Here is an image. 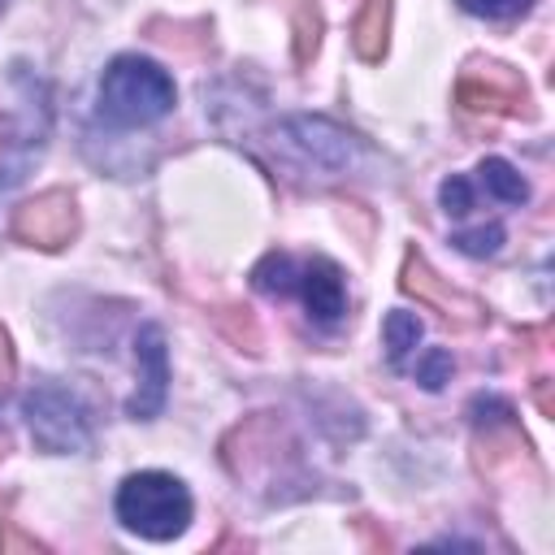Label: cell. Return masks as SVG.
I'll use <instances>...</instances> for the list:
<instances>
[{
	"label": "cell",
	"instance_id": "2",
	"mask_svg": "<svg viewBox=\"0 0 555 555\" xmlns=\"http://www.w3.org/2000/svg\"><path fill=\"white\" fill-rule=\"evenodd\" d=\"M221 460L238 481H256L269 499H282L278 486H291L295 447L273 412H256L221 438Z\"/></svg>",
	"mask_w": 555,
	"mask_h": 555
},
{
	"label": "cell",
	"instance_id": "9",
	"mask_svg": "<svg viewBox=\"0 0 555 555\" xmlns=\"http://www.w3.org/2000/svg\"><path fill=\"white\" fill-rule=\"evenodd\" d=\"M134 356H139V390L130 395L126 412L139 421V416H156L165 408V390H169V356H165L160 325H143L139 330Z\"/></svg>",
	"mask_w": 555,
	"mask_h": 555
},
{
	"label": "cell",
	"instance_id": "15",
	"mask_svg": "<svg viewBox=\"0 0 555 555\" xmlns=\"http://www.w3.org/2000/svg\"><path fill=\"white\" fill-rule=\"evenodd\" d=\"M217 321L230 334V343H238L243 351H260V325H256L251 308H225V312H217Z\"/></svg>",
	"mask_w": 555,
	"mask_h": 555
},
{
	"label": "cell",
	"instance_id": "13",
	"mask_svg": "<svg viewBox=\"0 0 555 555\" xmlns=\"http://www.w3.org/2000/svg\"><path fill=\"white\" fill-rule=\"evenodd\" d=\"M286 9V22H291V35H295V61L308 65L317 43H321V13H317V0H278Z\"/></svg>",
	"mask_w": 555,
	"mask_h": 555
},
{
	"label": "cell",
	"instance_id": "4",
	"mask_svg": "<svg viewBox=\"0 0 555 555\" xmlns=\"http://www.w3.org/2000/svg\"><path fill=\"white\" fill-rule=\"evenodd\" d=\"M117 520L152 542H169L191 520V494L173 473H130L117 486Z\"/></svg>",
	"mask_w": 555,
	"mask_h": 555
},
{
	"label": "cell",
	"instance_id": "21",
	"mask_svg": "<svg viewBox=\"0 0 555 555\" xmlns=\"http://www.w3.org/2000/svg\"><path fill=\"white\" fill-rule=\"evenodd\" d=\"M13 373H17L13 343H9V334H4V325H0V399H4V395H9V386H13Z\"/></svg>",
	"mask_w": 555,
	"mask_h": 555
},
{
	"label": "cell",
	"instance_id": "7",
	"mask_svg": "<svg viewBox=\"0 0 555 555\" xmlns=\"http://www.w3.org/2000/svg\"><path fill=\"white\" fill-rule=\"evenodd\" d=\"M399 286H403L408 295H416V304H425L429 312H438L442 321H451V325H460V330H473V325H481V317H486V308H481L473 295H464L460 286H451L442 273H434L421 251H408V256H403Z\"/></svg>",
	"mask_w": 555,
	"mask_h": 555
},
{
	"label": "cell",
	"instance_id": "6",
	"mask_svg": "<svg viewBox=\"0 0 555 555\" xmlns=\"http://www.w3.org/2000/svg\"><path fill=\"white\" fill-rule=\"evenodd\" d=\"M455 100L473 113H507V117H520V113H533L529 108V87L525 78L512 69V65H499V61H477L460 74L455 82Z\"/></svg>",
	"mask_w": 555,
	"mask_h": 555
},
{
	"label": "cell",
	"instance_id": "5",
	"mask_svg": "<svg viewBox=\"0 0 555 555\" xmlns=\"http://www.w3.org/2000/svg\"><path fill=\"white\" fill-rule=\"evenodd\" d=\"M30 434L43 451L52 455H69V451H87L91 442V416L82 408V399L74 390H65L61 382H39L26 403H22Z\"/></svg>",
	"mask_w": 555,
	"mask_h": 555
},
{
	"label": "cell",
	"instance_id": "17",
	"mask_svg": "<svg viewBox=\"0 0 555 555\" xmlns=\"http://www.w3.org/2000/svg\"><path fill=\"white\" fill-rule=\"evenodd\" d=\"M438 199H442V208H447L451 217H468V212H473V182H468L464 173H451V178L442 182Z\"/></svg>",
	"mask_w": 555,
	"mask_h": 555
},
{
	"label": "cell",
	"instance_id": "12",
	"mask_svg": "<svg viewBox=\"0 0 555 555\" xmlns=\"http://www.w3.org/2000/svg\"><path fill=\"white\" fill-rule=\"evenodd\" d=\"M473 186H481L490 199H499V204H525L529 199V186H525V178L507 165V160H499V156H490V160H481L477 165V182Z\"/></svg>",
	"mask_w": 555,
	"mask_h": 555
},
{
	"label": "cell",
	"instance_id": "8",
	"mask_svg": "<svg viewBox=\"0 0 555 555\" xmlns=\"http://www.w3.org/2000/svg\"><path fill=\"white\" fill-rule=\"evenodd\" d=\"M13 234L22 243H30V247H43V251L65 247L78 234V199L69 191H61V186L26 199L13 212Z\"/></svg>",
	"mask_w": 555,
	"mask_h": 555
},
{
	"label": "cell",
	"instance_id": "3",
	"mask_svg": "<svg viewBox=\"0 0 555 555\" xmlns=\"http://www.w3.org/2000/svg\"><path fill=\"white\" fill-rule=\"evenodd\" d=\"M173 108V78L143 61L117 56L100 78V117L108 126H152Z\"/></svg>",
	"mask_w": 555,
	"mask_h": 555
},
{
	"label": "cell",
	"instance_id": "18",
	"mask_svg": "<svg viewBox=\"0 0 555 555\" xmlns=\"http://www.w3.org/2000/svg\"><path fill=\"white\" fill-rule=\"evenodd\" d=\"M9 503H13V494L0 499V551H48L43 542H35V538H26L17 529V520L9 516Z\"/></svg>",
	"mask_w": 555,
	"mask_h": 555
},
{
	"label": "cell",
	"instance_id": "1",
	"mask_svg": "<svg viewBox=\"0 0 555 555\" xmlns=\"http://www.w3.org/2000/svg\"><path fill=\"white\" fill-rule=\"evenodd\" d=\"M256 291L264 295H291L304 304L308 321L317 325H338L347 317V286L334 260L325 256H291V251H269L251 269Z\"/></svg>",
	"mask_w": 555,
	"mask_h": 555
},
{
	"label": "cell",
	"instance_id": "16",
	"mask_svg": "<svg viewBox=\"0 0 555 555\" xmlns=\"http://www.w3.org/2000/svg\"><path fill=\"white\" fill-rule=\"evenodd\" d=\"M455 247L468 256H494L503 247V225H477V230H460Z\"/></svg>",
	"mask_w": 555,
	"mask_h": 555
},
{
	"label": "cell",
	"instance_id": "14",
	"mask_svg": "<svg viewBox=\"0 0 555 555\" xmlns=\"http://www.w3.org/2000/svg\"><path fill=\"white\" fill-rule=\"evenodd\" d=\"M382 334H386V356H390V364L399 369V364L416 351V343H421V321H416L412 312H390Z\"/></svg>",
	"mask_w": 555,
	"mask_h": 555
},
{
	"label": "cell",
	"instance_id": "19",
	"mask_svg": "<svg viewBox=\"0 0 555 555\" xmlns=\"http://www.w3.org/2000/svg\"><path fill=\"white\" fill-rule=\"evenodd\" d=\"M529 4H533V0H460L464 13H473V17H494V22L516 17V13H525Z\"/></svg>",
	"mask_w": 555,
	"mask_h": 555
},
{
	"label": "cell",
	"instance_id": "11",
	"mask_svg": "<svg viewBox=\"0 0 555 555\" xmlns=\"http://www.w3.org/2000/svg\"><path fill=\"white\" fill-rule=\"evenodd\" d=\"M390 9L395 0H364L351 26V48L360 61H382L386 43H390Z\"/></svg>",
	"mask_w": 555,
	"mask_h": 555
},
{
	"label": "cell",
	"instance_id": "10",
	"mask_svg": "<svg viewBox=\"0 0 555 555\" xmlns=\"http://www.w3.org/2000/svg\"><path fill=\"white\" fill-rule=\"evenodd\" d=\"M282 134L317 169H343L351 160V134L325 117H291V121H282Z\"/></svg>",
	"mask_w": 555,
	"mask_h": 555
},
{
	"label": "cell",
	"instance_id": "20",
	"mask_svg": "<svg viewBox=\"0 0 555 555\" xmlns=\"http://www.w3.org/2000/svg\"><path fill=\"white\" fill-rule=\"evenodd\" d=\"M447 373H451V356H447V351H429L425 364L416 369V382H425L429 390H438V386L447 382Z\"/></svg>",
	"mask_w": 555,
	"mask_h": 555
}]
</instances>
